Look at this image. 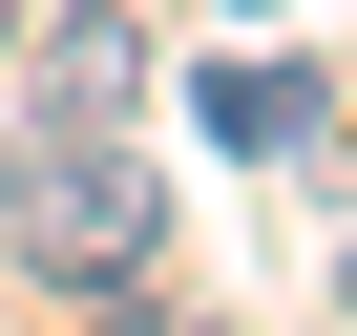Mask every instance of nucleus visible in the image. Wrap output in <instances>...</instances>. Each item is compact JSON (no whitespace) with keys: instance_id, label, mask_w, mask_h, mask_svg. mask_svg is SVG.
Masks as SVG:
<instances>
[{"instance_id":"nucleus-1","label":"nucleus","mask_w":357,"mask_h":336,"mask_svg":"<svg viewBox=\"0 0 357 336\" xmlns=\"http://www.w3.org/2000/svg\"><path fill=\"white\" fill-rule=\"evenodd\" d=\"M0 252L43 294H105V273H168V168H126V126H43L22 190H0Z\"/></svg>"},{"instance_id":"nucleus-2","label":"nucleus","mask_w":357,"mask_h":336,"mask_svg":"<svg viewBox=\"0 0 357 336\" xmlns=\"http://www.w3.org/2000/svg\"><path fill=\"white\" fill-rule=\"evenodd\" d=\"M22 105L43 126H126L147 105V22L126 0H22Z\"/></svg>"},{"instance_id":"nucleus-3","label":"nucleus","mask_w":357,"mask_h":336,"mask_svg":"<svg viewBox=\"0 0 357 336\" xmlns=\"http://www.w3.org/2000/svg\"><path fill=\"white\" fill-rule=\"evenodd\" d=\"M190 126H211L231 168H294V147H336V84H315V63H231V43H211V84H190Z\"/></svg>"},{"instance_id":"nucleus-4","label":"nucleus","mask_w":357,"mask_h":336,"mask_svg":"<svg viewBox=\"0 0 357 336\" xmlns=\"http://www.w3.org/2000/svg\"><path fill=\"white\" fill-rule=\"evenodd\" d=\"M84 336H231V315H190V294H147V273H105V315Z\"/></svg>"},{"instance_id":"nucleus-5","label":"nucleus","mask_w":357,"mask_h":336,"mask_svg":"<svg viewBox=\"0 0 357 336\" xmlns=\"http://www.w3.org/2000/svg\"><path fill=\"white\" fill-rule=\"evenodd\" d=\"M0 63H22V0H0Z\"/></svg>"},{"instance_id":"nucleus-6","label":"nucleus","mask_w":357,"mask_h":336,"mask_svg":"<svg viewBox=\"0 0 357 336\" xmlns=\"http://www.w3.org/2000/svg\"><path fill=\"white\" fill-rule=\"evenodd\" d=\"M336 315H357V252H336Z\"/></svg>"},{"instance_id":"nucleus-7","label":"nucleus","mask_w":357,"mask_h":336,"mask_svg":"<svg viewBox=\"0 0 357 336\" xmlns=\"http://www.w3.org/2000/svg\"><path fill=\"white\" fill-rule=\"evenodd\" d=\"M0 190H22V147H0Z\"/></svg>"},{"instance_id":"nucleus-8","label":"nucleus","mask_w":357,"mask_h":336,"mask_svg":"<svg viewBox=\"0 0 357 336\" xmlns=\"http://www.w3.org/2000/svg\"><path fill=\"white\" fill-rule=\"evenodd\" d=\"M231 22H252V0H231Z\"/></svg>"}]
</instances>
